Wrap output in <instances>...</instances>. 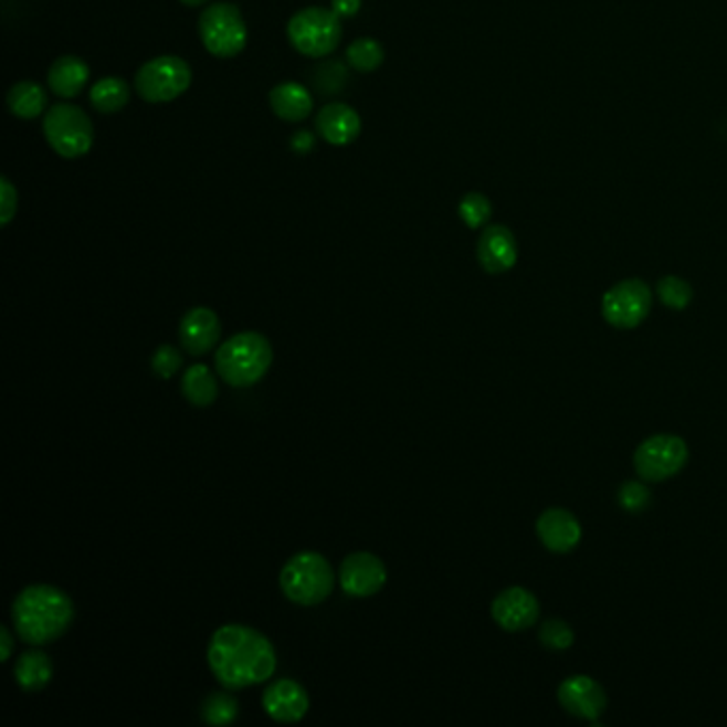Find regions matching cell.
I'll use <instances>...</instances> for the list:
<instances>
[{
	"label": "cell",
	"instance_id": "obj_1",
	"mask_svg": "<svg viewBox=\"0 0 727 727\" xmlns=\"http://www.w3.org/2000/svg\"><path fill=\"white\" fill-rule=\"evenodd\" d=\"M213 676L226 689H243L270 681L277 667L273 644L245 625L220 628L208 649Z\"/></svg>",
	"mask_w": 727,
	"mask_h": 727
},
{
	"label": "cell",
	"instance_id": "obj_2",
	"mask_svg": "<svg viewBox=\"0 0 727 727\" xmlns=\"http://www.w3.org/2000/svg\"><path fill=\"white\" fill-rule=\"evenodd\" d=\"M75 608L66 593L52 584H31L13 602L11 619L27 644H50L73 623Z\"/></svg>",
	"mask_w": 727,
	"mask_h": 727
},
{
	"label": "cell",
	"instance_id": "obj_3",
	"mask_svg": "<svg viewBox=\"0 0 727 727\" xmlns=\"http://www.w3.org/2000/svg\"><path fill=\"white\" fill-rule=\"evenodd\" d=\"M272 361V344L267 337L254 331L233 335L215 352V369L220 378L235 389L256 384L270 371Z\"/></svg>",
	"mask_w": 727,
	"mask_h": 727
},
{
	"label": "cell",
	"instance_id": "obj_4",
	"mask_svg": "<svg viewBox=\"0 0 727 727\" xmlns=\"http://www.w3.org/2000/svg\"><path fill=\"white\" fill-rule=\"evenodd\" d=\"M334 584L331 563L312 550L291 557L280 572L282 593L299 607H316L325 602L331 596Z\"/></svg>",
	"mask_w": 727,
	"mask_h": 727
},
{
	"label": "cell",
	"instance_id": "obj_5",
	"mask_svg": "<svg viewBox=\"0 0 727 727\" xmlns=\"http://www.w3.org/2000/svg\"><path fill=\"white\" fill-rule=\"evenodd\" d=\"M341 18L334 9L307 7L288 22V41L307 59H325L334 54L341 41Z\"/></svg>",
	"mask_w": 727,
	"mask_h": 727
},
{
	"label": "cell",
	"instance_id": "obj_6",
	"mask_svg": "<svg viewBox=\"0 0 727 727\" xmlns=\"http://www.w3.org/2000/svg\"><path fill=\"white\" fill-rule=\"evenodd\" d=\"M43 133L52 150L69 160L86 156L94 144V126L88 114L69 103H59L48 109Z\"/></svg>",
	"mask_w": 727,
	"mask_h": 727
},
{
	"label": "cell",
	"instance_id": "obj_7",
	"mask_svg": "<svg viewBox=\"0 0 727 727\" xmlns=\"http://www.w3.org/2000/svg\"><path fill=\"white\" fill-rule=\"evenodd\" d=\"M199 34L206 50L215 59H235L247 43L242 11L231 2L210 4L199 20Z\"/></svg>",
	"mask_w": 727,
	"mask_h": 727
},
{
	"label": "cell",
	"instance_id": "obj_8",
	"mask_svg": "<svg viewBox=\"0 0 727 727\" xmlns=\"http://www.w3.org/2000/svg\"><path fill=\"white\" fill-rule=\"evenodd\" d=\"M689 461L687 442L672 433L646 438L634 453L638 476L646 483H662L676 476Z\"/></svg>",
	"mask_w": 727,
	"mask_h": 727
},
{
	"label": "cell",
	"instance_id": "obj_9",
	"mask_svg": "<svg viewBox=\"0 0 727 727\" xmlns=\"http://www.w3.org/2000/svg\"><path fill=\"white\" fill-rule=\"evenodd\" d=\"M192 84L188 62L178 56H158L146 62L135 75L137 94L148 103H171Z\"/></svg>",
	"mask_w": 727,
	"mask_h": 727
},
{
	"label": "cell",
	"instance_id": "obj_10",
	"mask_svg": "<svg viewBox=\"0 0 727 727\" xmlns=\"http://www.w3.org/2000/svg\"><path fill=\"white\" fill-rule=\"evenodd\" d=\"M653 307V293L644 280H623L602 297V316L617 329H634L646 320Z\"/></svg>",
	"mask_w": 727,
	"mask_h": 727
},
{
	"label": "cell",
	"instance_id": "obj_11",
	"mask_svg": "<svg viewBox=\"0 0 727 727\" xmlns=\"http://www.w3.org/2000/svg\"><path fill=\"white\" fill-rule=\"evenodd\" d=\"M557 697L568 715H572L576 719H584V721L600 719L608 706L604 687L584 674H576V676L566 678L557 689Z\"/></svg>",
	"mask_w": 727,
	"mask_h": 727
},
{
	"label": "cell",
	"instance_id": "obj_12",
	"mask_svg": "<svg viewBox=\"0 0 727 727\" xmlns=\"http://www.w3.org/2000/svg\"><path fill=\"white\" fill-rule=\"evenodd\" d=\"M339 582L350 598H371L387 584V568L371 552H352L341 561Z\"/></svg>",
	"mask_w": 727,
	"mask_h": 727
},
{
	"label": "cell",
	"instance_id": "obj_13",
	"mask_svg": "<svg viewBox=\"0 0 727 727\" xmlns=\"http://www.w3.org/2000/svg\"><path fill=\"white\" fill-rule=\"evenodd\" d=\"M491 614L495 623L506 632H520L531 628L538 621L540 602L525 587L504 589L491 604Z\"/></svg>",
	"mask_w": 727,
	"mask_h": 727
},
{
	"label": "cell",
	"instance_id": "obj_14",
	"mask_svg": "<svg viewBox=\"0 0 727 727\" xmlns=\"http://www.w3.org/2000/svg\"><path fill=\"white\" fill-rule=\"evenodd\" d=\"M478 263L486 273L510 272L518 261V245L515 233L504 224L486 226L478 240Z\"/></svg>",
	"mask_w": 727,
	"mask_h": 727
},
{
	"label": "cell",
	"instance_id": "obj_15",
	"mask_svg": "<svg viewBox=\"0 0 727 727\" xmlns=\"http://www.w3.org/2000/svg\"><path fill=\"white\" fill-rule=\"evenodd\" d=\"M263 708L277 724H297L309 710V696L297 681H275L263 696Z\"/></svg>",
	"mask_w": 727,
	"mask_h": 727
},
{
	"label": "cell",
	"instance_id": "obj_16",
	"mask_svg": "<svg viewBox=\"0 0 727 727\" xmlns=\"http://www.w3.org/2000/svg\"><path fill=\"white\" fill-rule=\"evenodd\" d=\"M536 531H538V538L542 540V545L550 552H559V555L575 550L582 538L578 518L570 510H563V508H548L538 516Z\"/></svg>",
	"mask_w": 727,
	"mask_h": 727
},
{
	"label": "cell",
	"instance_id": "obj_17",
	"mask_svg": "<svg viewBox=\"0 0 727 727\" xmlns=\"http://www.w3.org/2000/svg\"><path fill=\"white\" fill-rule=\"evenodd\" d=\"M222 334L220 318L210 307H194L182 318L180 341L183 350L192 357H203L218 344Z\"/></svg>",
	"mask_w": 727,
	"mask_h": 727
},
{
	"label": "cell",
	"instance_id": "obj_18",
	"mask_svg": "<svg viewBox=\"0 0 727 727\" xmlns=\"http://www.w3.org/2000/svg\"><path fill=\"white\" fill-rule=\"evenodd\" d=\"M316 130L331 146H350L361 135V116L350 105L331 103L320 109Z\"/></svg>",
	"mask_w": 727,
	"mask_h": 727
},
{
	"label": "cell",
	"instance_id": "obj_19",
	"mask_svg": "<svg viewBox=\"0 0 727 727\" xmlns=\"http://www.w3.org/2000/svg\"><path fill=\"white\" fill-rule=\"evenodd\" d=\"M91 77L88 64L77 56H61L59 61L50 66L48 84L52 92L61 98H75L80 96Z\"/></svg>",
	"mask_w": 727,
	"mask_h": 727
},
{
	"label": "cell",
	"instance_id": "obj_20",
	"mask_svg": "<svg viewBox=\"0 0 727 727\" xmlns=\"http://www.w3.org/2000/svg\"><path fill=\"white\" fill-rule=\"evenodd\" d=\"M273 114L284 122H302L312 114L314 98L304 84L284 82L270 92Z\"/></svg>",
	"mask_w": 727,
	"mask_h": 727
},
{
	"label": "cell",
	"instance_id": "obj_21",
	"mask_svg": "<svg viewBox=\"0 0 727 727\" xmlns=\"http://www.w3.org/2000/svg\"><path fill=\"white\" fill-rule=\"evenodd\" d=\"M13 674H15V683L27 694H36L50 685L54 676V666L43 651H29L18 660Z\"/></svg>",
	"mask_w": 727,
	"mask_h": 727
},
{
	"label": "cell",
	"instance_id": "obj_22",
	"mask_svg": "<svg viewBox=\"0 0 727 727\" xmlns=\"http://www.w3.org/2000/svg\"><path fill=\"white\" fill-rule=\"evenodd\" d=\"M7 105L15 118L34 120L48 107V92L34 82H18L7 94Z\"/></svg>",
	"mask_w": 727,
	"mask_h": 727
},
{
	"label": "cell",
	"instance_id": "obj_23",
	"mask_svg": "<svg viewBox=\"0 0 727 727\" xmlns=\"http://www.w3.org/2000/svg\"><path fill=\"white\" fill-rule=\"evenodd\" d=\"M182 393L192 405L210 408L218 399V382L208 365H192L182 378Z\"/></svg>",
	"mask_w": 727,
	"mask_h": 727
},
{
	"label": "cell",
	"instance_id": "obj_24",
	"mask_svg": "<svg viewBox=\"0 0 727 727\" xmlns=\"http://www.w3.org/2000/svg\"><path fill=\"white\" fill-rule=\"evenodd\" d=\"M130 101V88L120 77H105L92 86V107L101 114H116Z\"/></svg>",
	"mask_w": 727,
	"mask_h": 727
},
{
	"label": "cell",
	"instance_id": "obj_25",
	"mask_svg": "<svg viewBox=\"0 0 727 727\" xmlns=\"http://www.w3.org/2000/svg\"><path fill=\"white\" fill-rule=\"evenodd\" d=\"M346 59H348V64L355 71L371 73V71H376L384 62V50H382V45L376 39L364 36V39H357V41H352L348 45Z\"/></svg>",
	"mask_w": 727,
	"mask_h": 727
},
{
	"label": "cell",
	"instance_id": "obj_26",
	"mask_svg": "<svg viewBox=\"0 0 727 727\" xmlns=\"http://www.w3.org/2000/svg\"><path fill=\"white\" fill-rule=\"evenodd\" d=\"M240 715V702L231 694H212L203 702L201 719L210 726H229Z\"/></svg>",
	"mask_w": 727,
	"mask_h": 727
},
{
	"label": "cell",
	"instance_id": "obj_27",
	"mask_svg": "<svg viewBox=\"0 0 727 727\" xmlns=\"http://www.w3.org/2000/svg\"><path fill=\"white\" fill-rule=\"evenodd\" d=\"M657 297L670 309H685L694 299V288L678 275H664L657 282Z\"/></svg>",
	"mask_w": 727,
	"mask_h": 727
},
{
	"label": "cell",
	"instance_id": "obj_28",
	"mask_svg": "<svg viewBox=\"0 0 727 727\" xmlns=\"http://www.w3.org/2000/svg\"><path fill=\"white\" fill-rule=\"evenodd\" d=\"M491 213H493L491 201L486 199L485 194H481V192H470L459 203V215H461V220L470 229L485 226L488 218H491Z\"/></svg>",
	"mask_w": 727,
	"mask_h": 727
},
{
	"label": "cell",
	"instance_id": "obj_29",
	"mask_svg": "<svg viewBox=\"0 0 727 727\" xmlns=\"http://www.w3.org/2000/svg\"><path fill=\"white\" fill-rule=\"evenodd\" d=\"M617 499L625 513L640 515V513H646L649 506L653 504V493L649 491V486L642 485L638 481H628L619 486Z\"/></svg>",
	"mask_w": 727,
	"mask_h": 727
},
{
	"label": "cell",
	"instance_id": "obj_30",
	"mask_svg": "<svg viewBox=\"0 0 727 727\" xmlns=\"http://www.w3.org/2000/svg\"><path fill=\"white\" fill-rule=\"evenodd\" d=\"M314 71V86L320 94H337L348 84V71L341 62H325Z\"/></svg>",
	"mask_w": 727,
	"mask_h": 727
},
{
	"label": "cell",
	"instance_id": "obj_31",
	"mask_svg": "<svg viewBox=\"0 0 727 727\" xmlns=\"http://www.w3.org/2000/svg\"><path fill=\"white\" fill-rule=\"evenodd\" d=\"M540 642L550 651H566L575 644V630L563 619H548L540 628Z\"/></svg>",
	"mask_w": 727,
	"mask_h": 727
},
{
	"label": "cell",
	"instance_id": "obj_32",
	"mask_svg": "<svg viewBox=\"0 0 727 727\" xmlns=\"http://www.w3.org/2000/svg\"><path fill=\"white\" fill-rule=\"evenodd\" d=\"M182 352H178L173 346H160L152 357L154 373H158L162 380L173 378L182 369Z\"/></svg>",
	"mask_w": 727,
	"mask_h": 727
},
{
	"label": "cell",
	"instance_id": "obj_33",
	"mask_svg": "<svg viewBox=\"0 0 727 727\" xmlns=\"http://www.w3.org/2000/svg\"><path fill=\"white\" fill-rule=\"evenodd\" d=\"M18 212V190L7 178L0 180V224L7 226Z\"/></svg>",
	"mask_w": 727,
	"mask_h": 727
},
{
	"label": "cell",
	"instance_id": "obj_34",
	"mask_svg": "<svg viewBox=\"0 0 727 727\" xmlns=\"http://www.w3.org/2000/svg\"><path fill=\"white\" fill-rule=\"evenodd\" d=\"M331 9L339 18H352L361 9V0H334Z\"/></svg>",
	"mask_w": 727,
	"mask_h": 727
},
{
	"label": "cell",
	"instance_id": "obj_35",
	"mask_svg": "<svg viewBox=\"0 0 727 727\" xmlns=\"http://www.w3.org/2000/svg\"><path fill=\"white\" fill-rule=\"evenodd\" d=\"M293 148H295L297 152H309V150L314 148V135H312L309 130H302V133H297V135H295V139H293Z\"/></svg>",
	"mask_w": 727,
	"mask_h": 727
},
{
	"label": "cell",
	"instance_id": "obj_36",
	"mask_svg": "<svg viewBox=\"0 0 727 727\" xmlns=\"http://www.w3.org/2000/svg\"><path fill=\"white\" fill-rule=\"evenodd\" d=\"M0 646H2V653H0V662H7L13 653V636L9 632V628H0Z\"/></svg>",
	"mask_w": 727,
	"mask_h": 727
},
{
	"label": "cell",
	"instance_id": "obj_37",
	"mask_svg": "<svg viewBox=\"0 0 727 727\" xmlns=\"http://www.w3.org/2000/svg\"><path fill=\"white\" fill-rule=\"evenodd\" d=\"M183 4H188V7H201V4H206L208 0H182Z\"/></svg>",
	"mask_w": 727,
	"mask_h": 727
}]
</instances>
